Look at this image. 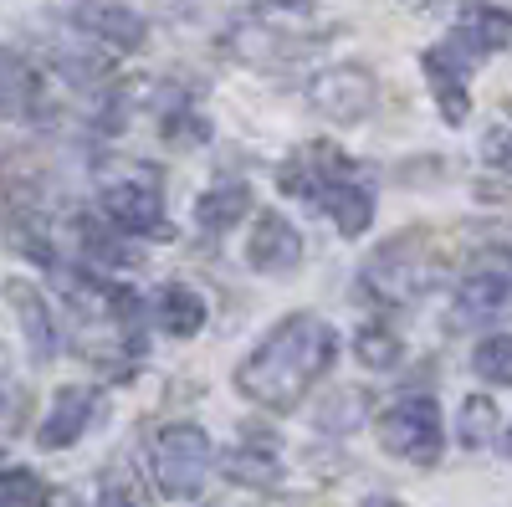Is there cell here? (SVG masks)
I'll use <instances>...</instances> for the list:
<instances>
[{
    "mask_svg": "<svg viewBox=\"0 0 512 507\" xmlns=\"http://www.w3.org/2000/svg\"><path fill=\"white\" fill-rule=\"evenodd\" d=\"M246 210H251V190H246V185H226V190L200 195L195 221H200L205 231H231V226L246 216Z\"/></svg>",
    "mask_w": 512,
    "mask_h": 507,
    "instance_id": "2e32d148",
    "label": "cell"
},
{
    "mask_svg": "<svg viewBox=\"0 0 512 507\" xmlns=\"http://www.w3.org/2000/svg\"><path fill=\"white\" fill-rule=\"evenodd\" d=\"M159 323L164 333H175V338H190L205 328V303H200V292L185 287V282H169L159 292Z\"/></svg>",
    "mask_w": 512,
    "mask_h": 507,
    "instance_id": "9a60e30c",
    "label": "cell"
},
{
    "mask_svg": "<svg viewBox=\"0 0 512 507\" xmlns=\"http://www.w3.org/2000/svg\"><path fill=\"white\" fill-rule=\"evenodd\" d=\"M456 36L472 47V57L502 52V47H512V16H507L502 6H466Z\"/></svg>",
    "mask_w": 512,
    "mask_h": 507,
    "instance_id": "5bb4252c",
    "label": "cell"
},
{
    "mask_svg": "<svg viewBox=\"0 0 512 507\" xmlns=\"http://www.w3.org/2000/svg\"><path fill=\"white\" fill-rule=\"evenodd\" d=\"M502 313H512L507 272H477V277L461 282V292H456V318L461 323H497Z\"/></svg>",
    "mask_w": 512,
    "mask_h": 507,
    "instance_id": "7c38bea8",
    "label": "cell"
},
{
    "mask_svg": "<svg viewBox=\"0 0 512 507\" xmlns=\"http://www.w3.org/2000/svg\"><path fill=\"white\" fill-rule=\"evenodd\" d=\"M47 482L36 472H0V507H47Z\"/></svg>",
    "mask_w": 512,
    "mask_h": 507,
    "instance_id": "ffe728a7",
    "label": "cell"
},
{
    "mask_svg": "<svg viewBox=\"0 0 512 507\" xmlns=\"http://www.w3.org/2000/svg\"><path fill=\"white\" fill-rule=\"evenodd\" d=\"M98 507H154L144 477L134 472V461H113L98 482Z\"/></svg>",
    "mask_w": 512,
    "mask_h": 507,
    "instance_id": "e0dca14e",
    "label": "cell"
},
{
    "mask_svg": "<svg viewBox=\"0 0 512 507\" xmlns=\"http://www.w3.org/2000/svg\"><path fill=\"white\" fill-rule=\"evenodd\" d=\"M318 205L328 210V221L344 231V236H364L369 221H374V200H369V190H359L354 180H328V185L318 190Z\"/></svg>",
    "mask_w": 512,
    "mask_h": 507,
    "instance_id": "4fadbf2b",
    "label": "cell"
},
{
    "mask_svg": "<svg viewBox=\"0 0 512 507\" xmlns=\"http://www.w3.org/2000/svg\"><path fill=\"white\" fill-rule=\"evenodd\" d=\"M379 446L400 461H415V467H436L441 461V410H436V400L431 395L395 400L379 415Z\"/></svg>",
    "mask_w": 512,
    "mask_h": 507,
    "instance_id": "7a4b0ae2",
    "label": "cell"
},
{
    "mask_svg": "<svg viewBox=\"0 0 512 507\" xmlns=\"http://www.w3.org/2000/svg\"><path fill=\"white\" fill-rule=\"evenodd\" d=\"M308 103L333 123H354L374 108V77L359 67H328L308 82Z\"/></svg>",
    "mask_w": 512,
    "mask_h": 507,
    "instance_id": "277c9868",
    "label": "cell"
},
{
    "mask_svg": "<svg viewBox=\"0 0 512 507\" xmlns=\"http://www.w3.org/2000/svg\"><path fill=\"white\" fill-rule=\"evenodd\" d=\"M425 77H431V93L441 103V118L446 123H461L466 113H472V98H466V67H461V52L451 47H431L420 57Z\"/></svg>",
    "mask_w": 512,
    "mask_h": 507,
    "instance_id": "9c48e42d",
    "label": "cell"
},
{
    "mask_svg": "<svg viewBox=\"0 0 512 507\" xmlns=\"http://www.w3.org/2000/svg\"><path fill=\"white\" fill-rule=\"evenodd\" d=\"M497 436V410H492V400H466L461 405V446H487Z\"/></svg>",
    "mask_w": 512,
    "mask_h": 507,
    "instance_id": "44dd1931",
    "label": "cell"
},
{
    "mask_svg": "<svg viewBox=\"0 0 512 507\" xmlns=\"http://www.w3.org/2000/svg\"><path fill=\"white\" fill-rule=\"evenodd\" d=\"M472 369L487 379V385H512V333H492L472 354Z\"/></svg>",
    "mask_w": 512,
    "mask_h": 507,
    "instance_id": "d6986e66",
    "label": "cell"
},
{
    "mask_svg": "<svg viewBox=\"0 0 512 507\" xmlns=\"http://www.w3.org/2000/svg\"><path fill=\"white\" fill-rule=\"evenodd\" d=\"M487 159H492L497 169H512V134H497V139H487Z\"/></svg>",
    "mask_w": 512,
    "mask_h": 507,
    "instance_id": "cb8c5ba5",
    "label": "cell"
},
{
    "mask_svg": "<svg viewBox=\"0 0 512 507\" xmlns=\"http://www.w3.org/2000/svg\"><path fill=\"white\" fill-rule=\"evenodd\" d=\"M21 410H26V395L11 385V379H0V431H16L21 426Z\"/></svg>",
    "mask_w": 512,
    "mask_h": 507,
    "instance_id": "603a6c76",
    "label": "cell"
},
{
    "mask_svg": "<svg viewBox=\"0 0 512 507\" xmlns=\"http://www.w3.org/2000/svg\"><path fill=\"white\" fill-rule=\"evenodd\" d=\"M359 359H364L369 369H390V364L400 359V338H395V333H379V328H364V333H359Z\"/></svg>",
    "mask_w": 512,
    "mask_h": 507,
    "instance_id": "7402d4cb",
    "label": "cell"
},
{
    "mask_svg": "<svg viewBox=\"0 0 512 507\" xmlns=\"http://www.w3.org/2000/svg\"><path fill=\"white\" fill-rule=\"evenodd\" d=\"M246 262L256 272H267V277H282V272H292L297 262H303V236H297L277 210H262L251 241H246Z\"/></svg>",
    "mask_w": 512,
    "mask_h": 507,
    "instance_id": "ba28073f",
    "label": "cell"
},
{
    "mask_svg": "<svg viewBox=\"0 0 512 507\" xmlns=\"http://www.w3.org/2000/svg\"><path fill=\"white\" fill-rule=\"evenodd\" d=\"M502 446H507V456H512V431H507V436H502Z\"/></svg>",
    "mask_w": 512,
    "mask_h": 507,
    "instance_id": "484cf974",
    "label": "cell"
},
{
    "mask_svg": "<svg viewBox=\"0 0 512 507\" xmlns=\"http://www.w3.org/2000/svg\"><path fill=\"white\" fill-rule=\"evenodd\" d=\"M431 282H436V267H425L420 257H410L405 246H390V251H384L379 262H369V272H364L369 298H384V303H415Z\"/></svg>",
    "mask_w": 512,
    "mask_h": 507,
    "instance_id": "8992f818",
    "label": "cell"
},
{
    "mask_svg": "<svg viewBox=\"0 0 512 507\" xmlns=\"http://www.w3.org/2000/svg\"><path fill=\"white\" fill-rule=\"evenodd\" d=\"M0 472H6V451H0Z\"/></svg>",
    "mask_w": 512,
    "mask_h": 507,
    "instance_id": "4316f807",
    "label": "cell"
},
{
    "mask_svg": "<svg viewBox=\"0 0 512 507\" xmlns=\"http://www.w3.org/2000/svg\"><path fill=\"white\" fill-rule=\"evenodd\" d=\"M93 415H98V395L93 390H82V385H67L57 400H52V415L41 420V446H72L82 431L93 426Z\"/></svg>",
    "mask_w": 512,
    "mask_h": 507,
    "instance_id": "30bf717a",
    "label": "cell"
},
{
    "mask_svg": "<svg viewBox=\"0 0 512 507\" xmlns=\"http://www.w3.org/2000/svg\"><path fill=\"white\" fill-rule=\"evenodd\" d=\"M210 436L200 426H164L154 436V477L169 497H200L205 477H210Z\"/></svg>",
    "mask_w": 512,
    "mask_h": 507,
    "instance_id": "3957f363",
    "label": "cell"
},
{
    "mask_svg": "<svg viewBox=\"0 0 512 507\" xmlns=\"http://www.w3.org/2000/svg\"><path fill=\"white\" fill-rule=\"evenodd\" d=\"M103 216L108 226L128 231V236H159L164 231V200L149 180H123L103 190Z\"/></svg>",
    "mask_w": 512,
    "mask_h": 507,
    "instance_id": "52a82bcc",
    "label": "cell"
},
{
    "mask_svg": "<svg viewBox=\"0 0 512 507\" xmlns=\"http://www.w3.org/2000/svg\"><path fill=\"white\" fill-rule=\"evenodd\" d=\"M379 507H395V502H379Z\"/></svg>",
    "mask_w": 512,
    "mask_h": 507,
    "instance_id": "83f0119b",
    "label": "cell"
},
{
    "mask_svg": "<svg viewBox=\"0 0 512 507\" xmlns=\"http://www.w3.org/2000/svg\"><path fill=\"white\" fill-rule=\"evenodd\" d=\"M72 26L98 36L103 47H118V52H139L144 36H149L144 16L134 6H123V0H77V6H72Z\"/></svg>",
    "mask_w": 512,
    "mask_h": 507,
    "instance_id": "5b68a950",
    "label": "cell"
},
{
    "mask_svg": "<svg viewBox=\"0 0 512 507\" xmlns=\"http://www.w3.org/2000/svg\"><path fill=\"white\" fill-rule=\"evenodd\" d=\"M31 98H36V77H31V67H26L16 52L0 47V113H21Z\"/></svg>",
    "mask_w": 512,
    "mask_h": 507,
    "instance_id": "ac0fdd59",
    "label": "cell"
},
{
    "mask_svg": "<svg viewBox=\"0 0 512 507\" xmlns=\"http://www.w3.org/2000/svg\"><path fill=\"white\" fill-rule=\"evenodd\" d=\"M272 6H287V11H303L308 0H272Z\"/></svg>",
    "mask_w": 512,
    "mask_h": 507,
    "instance_id": "d4e9b609",
    "label": "cell"
},
{
    "mask_svg": "<svg viewBox=\"0 0 512 507\" xmlns=\"http://www.w3.org/2000/svg\"><path fill=\"white\" fill-rule=\"evenodd\" d=\"M6 298H11V308H16L21 328H26V349H31V359L47 364V359L57 354V323H52L47 298H41V292H36L31 282H6Z\"/></svg>",
    "mask_w": 512,
    "mask_h": 507,
    "instance_id": "8fae6325",
    "label": "cell"
},
{
    "mask_svg": "<svg viewBox=\"0 0 512 507\" xmlns=\"http://www.w3.org/2000/svg\"><path fill=\"white\" fill-rule=\"evenodd\" d=\"M333 354H338V333L323 318H313V313H292L262 338V349L241 364L236 385H241L246 400H256L262 410L287 415L318 385V374H328Z\"/></svg>",
    "mask_w": 512,
    "mask_h": 507,
    "instance_id": "6da1fadb",
    "label": "cell"
}]
</instances>
